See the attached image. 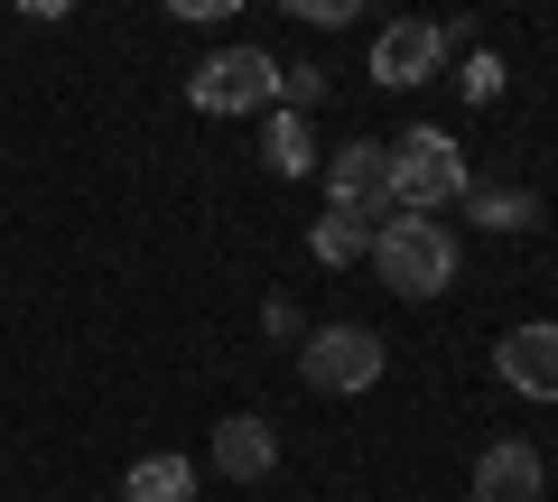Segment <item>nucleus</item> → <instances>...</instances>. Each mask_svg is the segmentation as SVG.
<instances>
[{"label":"nucleus","instance_id":"nucleus-1","mask_svg":"<svg viewBox=\"0 0 558 502\" xmlns=\"http://www.w3.org/2000/svg\"><path fill=\"white\" fill-rule=\"evenodd\" d=\"M373 270L400 289V298H438V289L457 280V242H447L438 215H391L373 233Z\"/></svg>","mask_w":558,"mask_h":502},{"label":"nucleus","instance_id":"nucleus-2","mask_svg":"<svg viewBox=\"0 0 558 502\" xmlns=\"http://www.w3.org/2000/svg\"><path fill=\"white\" fill-rule=\"evenodd\" d=\"M391 205H400V215L465 205V149L447 140V131H400V140H391Z\"/></svg>","mask_w":558,"mask_h":502},{"label":"nucleus","instance_id":"nucleus-3","mask_svg":"<svg viewBox=\"0 0 558 502\" xmlns=\"http://www.w3.org/2000/svg\"><path fill=\"white\" fill-rule=\"evenodd\" d=\"M196 112H223V121H252L279 102V57H260V47H215V57L196 65Z\"/></svg>","mask_w":558,"mask_h":502},{"label":"nucleus","instance_id":"nucleus-4","mask_svg":"<svg viewBox=\"0 0 558 502\" xmlns=\"http://www.w3.org/2000/svg\"><path fill=\"white\" fill-rule=\"evenodd\" d=\"M299 372H307V391H373L381 382V335L373 326H317L299 344Z\"/></svg>","mask_w":558,"mask_h":502},{"label":"nucleus","instance_id":"nucleus-5","mask_svg":"<svg viewBox=\"0 0 558 502\" xmlns=\"http://www.w3.org/2000/svg\"><path fill=\"white\" fill-rule=\"evenodd\" d=\"M326 196H336L344 215H363V223H391V149L344 140L336 159H326Z\"/></svg>","mask_w":558,"mask_h":502},{"label":"nucleus","instance_id":"nucleus-6","mask_svg":"<svg viewBox=\"0 0 558 502\" xmlns=\"http://www.w3.org/2000/svg\"><path fill=\"white\" fill-rule=\"evenodd\" d=\"M438 57H447L438 20H391L373 38V84H418V75H438Z\"/></svg>","mask_w":558,"mask_h":502},{"label":"nucleus","instance_id":"nucleus-7","mask_svg":"<svg viewBox=\"0 0 558 502\" xmlns=\"http://www.w3.org/2000/svg\"><path fill=\"white\" fill-rule=\"evenodd\" d=\"M539 493H549V465H539V446H521V438L484 446V465H475V502H539Z\"/></svg>","mask_w":558,"mask_h":502},{"label":"nucleus","instance_id":"nucleus-8","mask_svg":"<svg viewBox=\"0 0 558 502\" xmlns=\"http://www.w3.org/2000/svg\"><path fill=\"white\" fill-rule=\"evenodd\" d=\"M494 363H502V382H512V391H531V401H558V326H512Z\"/></svg>","mask_w":558,"mask_h":502},{"label":"nucleus","instance_id":"nucleus-9","mask_svg":"<svg viewBox=\"0 0 558 502\" xmlns=\"http://www.w3.org/2000/svg\"><path fill=\"white\" fill-rule=\"evenodd\" d=\"M215 465L233 483H260L279 465V438H270V419H252V409H233V419H215Z\"/></svg>","mask_w":558,"mask_h":502},{"label":"nucleus","instance_id":"nucleus-10","mask_svg":"<svg viewBox=\"0 0 558 502\" xmlns=\"http://www.w3.org/2000/svg\"><path fill=\"white\" fill-rule=\"evenodd\" d=\"M121 502H196V465L186 456H140L131 483H121Z\"/></svg>","mask_w":558,"mask_h":502},{"label":"nucleus","instance_id":"nucleus-11","mask_svg":"<svg viewBox=\"0 0 558 502\" xmlns=\"http://www.w3.org/2000/svg\"><path fill=\"white\" fill-rule=\"evenodd\" d=\"M260 159H270V177H307V168H317L307 121L299 112H270V121H260Z\"/></svg>","mask_w":558,"mask_h":502},{"label":"nucleus","instance_id":"nucleus-12","mask_svg":"<svg viewBox=\"0 0 558 502\" xmlns=\"http://www.w3.org/2000/svg\"><path fill=\"white\" fill-rule=\"evenodd\" d=\"M465 215L494 223V233H531V223H539V196H521V186H465Z\"/></svg>","mask_w":558,"mask_h":502},{"label":"nucleus","instance_id":"nucleus-13","mask_svg":"<svg viewBox=\"0 0 558 502\" xmlns=\"http://www.w3.org/2000/svg\"><path fill=\"white\" fill-rule=\"evenodd\" d=\"M373 233H381V223H363V215H344V205H326L307 242H317V261H363V252H373Z\"/></svg>","mask_w":558,"mask_h":502},{"label":"nucleus","instance_id":"nucleus-14","mask_svg":"<svg viewBox=\"0 0 558 502\" xmlns=\"http://www.w3.org/2000/svg\"><path fill=\"white\" fill-rule=\"evenodd\" d=\"M307 102H326V65L317 57H307V65H279V112L307 121Z\"/></svg>","mask_w":558,"mask_h":502},{"label":"nucleus","instance_id":"nucleus-15","mask_svg":"<svg viewBox=\"0 0 558 502\" xmlns=\"http://www.w3.org/2000/svg\"><path fill=\"white\" fill-rule=\"evenodd\" d=\"M465 94L494 102V94H502V65H494V57H465Z\"/></svg>","mask_w":558,"mask_h":502},{"label":"nucleus","instance_id":"nucleus-16","mask_svg":"<svg viewBox=\"0 0 558 502\" xmlns=\"http://www.w3.org/2000/svg\"><path fill=\"white\" fill-rule=\"evenodd\" d=\"M299 20L307 28H344V20H354V0H299Z\"/></svg>","mask_w":558,"mask_h":502}]
</instances>
